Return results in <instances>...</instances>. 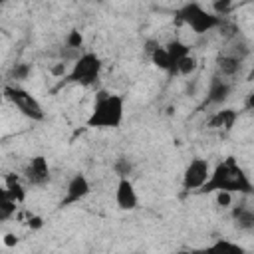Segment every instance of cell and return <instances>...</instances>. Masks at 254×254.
I'll use <instances>...</instances> for the list:
<instances>
[{"label":"cell","mask_w":254,"mask_h":254,"mask_svg":"<svg viewBox=\"0 0 254 254\" xmlns=\"http://www.w3.org/2000/svg\"><path fill=\"white\" fill-rule=\"evenodd\" d=\"M252 181L246 175V171L240 167L236 157H226L220 163H216L214 169H210V175L206 183L200 187V194L216 192V190H228L238 194H252Z\"/></svg>","instance_id":"6da1fadb"},{"label":"cell","mask_w":254,"mask_h":254,"mask_svg":"<svg viewBox=\"0 0 254 254\" xmlns=\"http://www.w3.org/2000/svg\"><path fill=\"white\" fill-rule=\"evenodd\" d=\"M125 117V99L119 93L99 91L85 125L89 129H119Z\"/></svg>","instance_id":"7a4b0ae2"},{"label":"cell","mask_w":254,"mask_h":254,"mask_svg":"<svg viewBox=\"0 0 254 254\" xmlns=\"http://www.w3.org/2000/svg\"><path fill=\"white\" fill-rule=\"evenodd\" d=\"M175 18L183 24H187L194 34H206V32H212L214 28L222 26V16L202 8L198 2H185L183 6L177 8L175 12Z\"/></svg>","instance_id":"3957f363"},{"label":"cell","mask_w":254,"mask_h":254,"mask_svg":"<svg viewBox=\"0 0 254 254\" xmlns=\"http://www.w3.org/2000/svg\"><path fill=\"white\" fill-rule=\"evenodd\" d=\"M101 69H103L101 58L95 52H83L73 60L71 69L64 73L62 83H77V85L89 87L99 79Z\"/></svg>","instance_id":"277c9868"},{"label":"cell","mask_w":254,"mask_h":254,"mask_svg":"<svg viewBox=\"0 0 254 254\" xmlns=\"http://www.w3.org/2000/svg\"><path fill=\"white\" fill-rule=\"evenodd\" d=\"M2 93H4V97H6L24 117H28V119H32V121H44V117H46L44 107H42V103H40L28 89H24V87L18 85V83H6Z\"/></svg>","instance_id":"5b68a950"},{"label":"cell","mask_w":254,"mask_h":254,"mask_svg":"<svg viewBox=\"0 0 254 254\" xmlns=\"http://www.w3.org/2000/svg\"><path fill=\"white\" fill-rule=\"evenodd\" d=\"M210 163L208 159H202V157H194L190 159V163L185 167V173H183V192H198L200 187L206 183L208 175H210Z\"/></svg>","instance_id":"8992f818"},{"label":"cell","mask_w":254,"mask_h":254,"mask_svg":"<svg viewBox=\"0 0 254 254\" xmlns=\"http://www.w3.org/2000/svg\"><path fill=\"white\" fill-rule=\"evenodd\" d=\"M91 192V185L87 181L85 175H73L69 181H67V187H65V194L64 198L60 200V208H65V206H71L79 200H83L87 194Z\"/></svg>","instance_id":"52a82bcc"},{"label":"cell","mask_w":254,"mask_h":254,"mask_svg":"<svg viewBox=\"0 0 254 254\" xmlns=\"http://www.w3.org/2000/svg\"><path fill=\"white\" fill-rule=\"evenodd\" d=\"M50 163L44 155H36L30 159V163L24 169V179L32 187H44L50 181Z\"/></svg>","instance_id":"ba28073f"},{"label":"cell","mask_w":254,"mask_h":254,"mask_svg":"<svg viewBox=\"0 0 254 254\" xmlns=\"http://www.w3.org/2000/svg\"><path fill=\"white\" fill-rule=\"evenodd\" d=\"M115 204L121 210H135L139 204V194L129 177H119L117 187H115Z\"/></svg>","instance_id":"9c48e42d"},{"label":"cell","mask_w":254,"mask_h":254,"mask_svg":"<svg viewBox=\"0 0 254 254\" xmlns=\"http://www.w3.org/2000/svg\"><path fill=\"white\" fill-rule=\"evenodd\" d=\"M230 89H232V85L226 77H222L218 73L212 75V79L208 83V91H206V103H212V105L224 103L230 95Z\"/></svg>","instance_id":"30bf717a"},{"label":"cell","mask_w":254,"mask_h":254,"mask_svg":"<svg viewBox=\"0 0 254 254\" xmlns=\"http://www.w3.org/2000/svg\"><path fill=\"white\" fill-rule=\"evenodd\" d=\"M238 119V111L234 109H220L208 119V129L214 131H230Z\"/></svg>","instance_id":"8fae6325"},{"label":"cell","mask_w":254,"mask_h":254,"mask_svg":"<svg viewBox=\"0 0 254 254\" xmlns=\"http://www.w3.org/2000/svg\"><path fill=\"white\" fill-rule=\"evenodd\" d=\"M216 69H218V75L222 77H232L238 69H240V58L236 54H220L216 58Z\"/></svg>","instance_id":"7c38bea8"},{"label":"cell","mask_w":254,"mask_h":254,"mask_svg":"<svg viewBox=\"0 0 254 254\" xmlns=\"http://www.w3.org/2000/svg\"><path fill=\"white\" fill-rule=\"evenodd\" d=\"M232 218L240 230H252L254 228V210L246 204H236L232 208Z\"/></svg>","instance_id":"4fadbf2b"},{"label":"cell","mask_w":254,"mask_h":254,"mask_svg":"<svg viewBox=\"0 0 254 254\" xmlns=\"http://www.w3.org/2000/svg\"><path fill=\"white\" fill-rule=\"evenodd\" d=\"M18 210V202L8 194L6 187L0 183V224L10 220Z\"/></svg>","instance_id":"5bb4252c"},{"label":"cell","mask_w":254,"mask_h":254,"mask_svg":"<svg viewBox=\"0 0 254 254\" xmlns=\"http://www.w3.org/2000/svg\"><path fill=\"white\" fill-rule=\"evenodd\" d=\"M147 56H149V60H151V64H153L155 67H159V69H163V71H167V73L173 71V64H171V58H169L165 46L157 44Z\"/></svg>","instance_id":"9a60e30c"},{"label":"cell","mask_w":254,"mask_h":254,"mask_svg":"<svg viewBox=\"0 0 254 254\" xmlns=\"http://www.w3.org/2000/svg\"><path fill=\"white\" fill-rule=\"evenodd\" d=\"M4 187H6L8 194H10L18 204H22V202L26 200V187L22 185V181H20L18 175L8 173V175H6V183H4Z\"/></svg>","instance_id":"2e32d148"},{"label":"cell","mask_w":254,"mask_h":254,"mask_svg":"<svg viewBox=\"0 0 254 254\" xmlns=\"http://www.w3.org/2000/svg\"><path fill=\"white\" fill-rule=\"evenodd\" d=\"M165 50H167V54H169V58H171V64H173V71H171V75H173L177 62H179L183 56L190 54V48H189L185 42H181V40H171V42L165 46Z\"/></svg>","instance_id":"e0dca14e"},{"label":"cell","mask_w":254,"mask_h":254,"mask_svg":"<svg viewBox=\"0 0 254 254\" xmlns=\"http://www.w3.org/2000/svg\"><path fill=\"white\" fill-rule=\"evenodd\" d=\"M196 65H198L196 56H194V54H187V56H183V58L177 62L175 73H179V75H190V73L196 69Z\"/></svg>","instance_id":"ac0fdd59"},{"label":"cell","mask_w":254,"mask_h":254,"mask_svg":"<svg viewBox=\"0 0 254 254\" xmlns=\"http://www.w3.org/2000/svg\"><path fill=\"white\" fill-rule=\"evenodd\" d=\"M208 248H210V250H228V252H238V254H242V252H244V248H242L240 244L230 242V240H224V238L216 240V242H214V244H210Z\"/></svg>","instance_id":"d6986e66"},{"label":"cell","mask_w":254,"mask_h":254,"mask_svg":"<svg viewBox=\"0 0 254 254\" xmlns=\"http://www.w3.org/2000/svg\"><path fill=\"white\" fill-rule=\"evenodd\" d=\"M65 48H69V50H79V48H83V34H81L79 30H71V32L67 34V38H65Z\"/></svg>","instance_id":"ffe728a7"},{"label":"cell","mask_w":254,"mask_h":254,"mask_svg":"<svg viewBox=\"0 0 254 254\" xmlns=\"http://www.w3.org/2000/svg\"><path fill=\"white\" fill-rule=\"evenodd\" d=\"M30 71H32V65L30 64H16L12 67V71H10V77L16 79V81H22V79H28Z\"/></svg>","instance_id":"44dd1931"},{"label":"cell","mask_w":254,"mask_h":254,"mask_svg":"<svg viewBox=\"0 0 254 254\" xmlns=\"http://www.w3.org/2000/svg\"><path fill=\"white\" fill-rule=\"evenodd\" d=\"M131 163L125 159V157H121V159H117V163H115V173H117V177H129L131 175Z\"/></svg>","instance_id":"7402d4cb"},{"label":"cell","mask_w":254,"mask_h":254,"mask_svg":"<svg viewBox=\"0 0 254 254\" xmlns=\"http://www.w3.org/2000/svg\"><path fill=\"white\" fill-rule=\"evenodd\" d=\"M216 204L218 206H230L232 204V192H228V190H216Z\"/></svg>","instance_id":"603a6c76"},{"label":"cell","mask_w":254,"mask_h":254,"mask_svg":"<svg viewBox=\"0 0 254 254\" xmlns=\"http://www.w3.org/2000/svg\"><path fill=\"white\" fill-rule=\"evenodd\" d=\"M232 6V0H214V14L224 16Z\"/></svg>","instance_id":"cb8c5ba5"},{"label":"cell","mask_w":254,"mask_h":254,"mask_svg":"<svg viewBox=\"0 0 254 254\" xmlns=\"http://www.w3.org/2000/svg\"><path fill=\"white\" fill-rule=\"evenodd\" d=\"M26 224H28V228H30V230H40V228L44 226V218H42V216H38V214H32V216L28 218V222H26Z\"/></svg>","instance_id":"d4e9b609"},{"label":"cell","mask_w":254,"mask_h":254,"mask_svg":"<svg viewBox=\"0 0 254 254\" xmlns=\"http://www.w3.org/2000/svg\"><path fill=\"white\" fill-rule=\"evenodd\" d=\"M4 244L6 246H16L18 244V236L16 234H6L4 236Z\"/></svg>","instance_id":"484cf974"},{"label":"cell","mask_w":254,"mask_h":254,"mask_svg":"<svg viewBox=\"0 0 254 254\" xmlns=\"http://www.w3.org/2000/svg\"><path fill=\"white\" fill-rule=\"evenodd\" d=\"M6 2H8V0H0V6H2V4H6Z\"/></svg>","instance_id":"4316f807"}]
</instances>
